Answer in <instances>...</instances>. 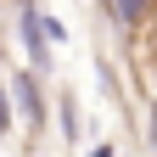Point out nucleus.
<instances>
[{
    "mask_svg": "<svg viewBox=\"0 0 157 157\" xmlns=\"http://www.w3.org/2000/svg\"><path fill=\"white\" fill-rule=\"evenodd\" d=\"M11 95H17V107H23L28 124H39V112H45V107H39V84H34L28 73H17V78H11Z\"/></svg>",
    "mask_w": 157,
    "mask_h": 157,
    "instance_id": "1",
    "label": "nucleus"
},
{
    "mask_svg": "<svg viewBox=\"0 0 157 157\" xmlns=\"http://www.w3.org/2000/svg\"><path fill=\"white\" fill-rule=\"evenodd\" d=\"M23 39H28V56H34V62H45V23H39L34 6H23Z\"/></svg>",
    "mask_w": 157,
    "mask_h": 157,
    "instance_id": "2",
    "label": "nucleus"
},
{
    "mask_svg": "<svg viewBox=\"0 0 157 157\" xmlns=\"http://www.w3.org/2000/svg\"><path fill=\"white\" fill-rule=\"evenodd\" d=\"M140 11H146V0H112V17H118V23H140Z\"/></svg>",
    "mask_w": 157,
    "mask_h": 157,
    "instance_id": "3",
    "label": "nucleus"
},
{
    "mask_svg": "<svg viewBox=\"0 0 157 157\" xmlns=\"http://www.w3.org/2000/svg\"><path fill=\"white\" fill-rule=\"evenodd\" d=\"M90 157H112V146H101V151H90Z\"/></svg>",
    "mask_w": 157,
    "mask_h": 157,
    "instance_id": "4",
    "label": "nucleus"
}]
</instances>
